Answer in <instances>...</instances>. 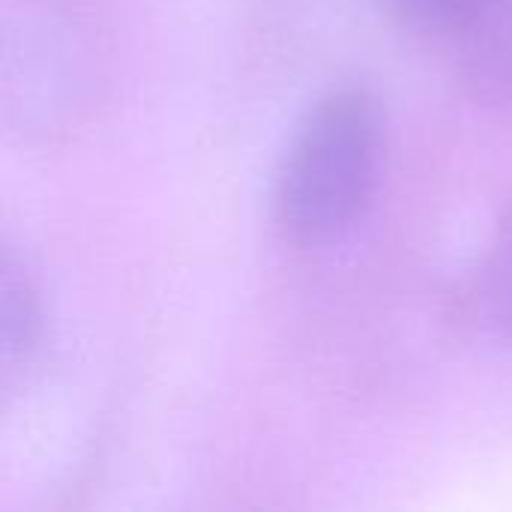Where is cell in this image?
I'll use <instances>...</instances> for the list:
<instances>
[{"instance_id": "cell-2", "label": "cell", "mask_w": 512, "mask_h": 512, "mask_svg": "<svg viewBox=\"0 0 512 512\" xmlns=\"http://www.w3.org/2000/svg\"><path fill=\"white\" fill-rule=\"evenodd\" d=\"M453 48L465 78L483 93H512V0H396Z\"/></svg>"}, {"instance_id": "cell-4", "label": "cell", "mask_w": 512, "mask_h": 512, "mask_svg": "<svg viewBox=\"0 0 512 512\" xmlns=\"http://www.w3.org/2000/svg\"><path fill=\"white\" fill-rule=\"evenodd\" d=\"M471 297L483 324L501 339L512 342V210L501 216L486 243V252L474 273Z\"/></svg>"}, {"instance_id": "cell-1", "label": "cell", "mask_w": 512, "mask_h": 512, "mask_svg": "<svg viewBox=\"0 0 512 512\" xmlns=\"http://www.w3.org/2000/svg\"><path fill=\"white\" fill-rule=\"evenodd\" d=\"M387 159L381 102L366 87H333L294 126L273 183V216L294 246L348 234L372 207Z\"/></svg>"}, {"instance_id": "cell-3", "label": "cell", "mask_w": 512, "mask_h": 512, "mask_svg": "<svg viewBox=\"0 0 512 512\" xmlns=\"http://www.w3.org/2000/svg\"><path fill=\"white\" fill-rule=\"evenodd\" d=\"M0 342H3V372L6 384L27 372L45 339V309L42 291L24 258L12 246L3 249V282H0Z\"/></svg>"}]
</instances>
